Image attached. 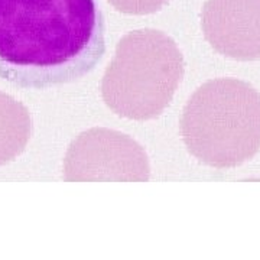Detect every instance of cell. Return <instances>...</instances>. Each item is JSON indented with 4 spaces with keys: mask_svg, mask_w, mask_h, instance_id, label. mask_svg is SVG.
Returning a JSON list of instances; mask_svg holds the SVG:
<instances>
[{
    "mask_svg": "<svg viewBox=\"0 0 260 260\" xmlns=\"http://www.w3.org/2000/svg\"><path fill=\"white\" fill-rule=\"evenodd\" d=\"M97 0H0V78L19 88L74 83L106 54Z\"/></svg>",
    "mask_w": 260,
    "mask_h": 260,
    "instance_id": "1",
    "label": "cell"
},
{
    "mask_svg": "<svg viewBox=\"0 0 260 260\" xmlns=\"http://www.w3.org/2000/svg\"><path fill=\"white\" fill-rule=\"evenodd\" d=\"M182 133L189 152L207 165H242L260 149V94L236 78L208 81L186 104Z\"/></svg>",
    "mask_w": 260,
    "mask_h": 260,
    "instance_id": "2",
    "label": "cell"
},
{
    "mask_svg": "<svg viewBox=\"0 0 260 260\" xmlns=\"http://www.w3.org/2000/svg\"><path fill=\"white\" fill-rule=\"evenodd\" d=\"M184 75L182 55L172 42L162 55H132L120 41L117 52L103 78V97L119 116L146 120L167 107Z\"/></svg>",
    "mask_w": 260,
    "mask_h": 260,
    "instance_id": "3",
    "label": "cell"
},
{
    "mask_svg": "<svg viewBox=\"0 0 260 260\" xmlns=\"http://www.w3.org/2000/svg\"><path fill=\"white\" fill-rule=\"evenodd\" d=\"M205 37L220 54L234 59L260 58V0H210Z\"/></svg>",
    "mask_w": 260,
    "mask_h": 260,
    "instance_id": "4",
    "label": "cell"
}]
</instances>
